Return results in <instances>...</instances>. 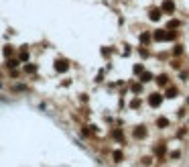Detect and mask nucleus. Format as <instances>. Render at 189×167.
Instances as JSON below:
<instances>
[{"label":"nucleus","instance_id":"obj_17","mask_svg":"<svg viewBox=\"0 0 189 167\" xmlns=\"http://www.w3.org/2000/svg\"><path fill=\"white\" fill-rule=\"evenodd\" d=\"M132 92H140V86L138 84H132Z\"/></svg>","mask_w":189,"mask_h":167},{"label":"nucleus","instance_id":"obj_6","mask_svg":"<svg viewBox=\"0 0 189 167\" xmlns=\"http://www.w3.org/2000/svg\"><path fill=\"white\" fill-rule=\"evenodd\" d=\"M154 153H156V155H159V157H163V155H165V147L161 145L159 149H154Z\"/></svg>","mask_w":189,"mask_h":167},{"label":"nucleus","instance_id":"obj_1","mask_svg":"<svg viewBox=\"0 0 189 167\" xmlns=\"http://www.w3.org/2000/svg\"><path fill=\"white\" fill-rule=\"evenodd\" d=\"M161 100H163V96H161V94H152V96L148 98L150 106H159V104H161Z\"/></svg>","mask_w":189,"mask_h":167},{"label":"nucleus","instance_id":"obj_12","mask_svg":"<svg viewBox=\"0 0 189 167\" xmlns=\"http://www.w3.org/2000/svg\"><path fill=\"white\" fill-rule=\"evenodd\" d=\"M167 124H169L167 118H159V126H167Z\"/></svg>","mask_w":189,"mask_h":167},{"label":"nucleus","instance_id":"obj_16","mask_svg":"<svg viewBox=\"0 0 189 167\" xmlns=\"http://www.w3.org/2000/svg\"><path fill=\"white\" fill-rule=\"evenodd\" d=\"M18 65V61H14V59H12V61H8V67H16Z\"/></svg>","mask_w":189,"mask_h":167},{"label":"nucleus","instance_id":"obj_7","mask_svg":"<svg viewBox=\"0 0 189 167\" xmlns=\"http://www.w3.org/2000/svg\"><path fill=\"white\" fill-rule=\"evenodd\" d=\"M138 106H140V100H138V98H134V100L130 102V108H138Z\"/></svg>","mask_w":189,"mask_h":167},{"label":"nucleus","instance_id":"obj_15","mask_svg":"<svg viewBox=\"0 0 189 167\" xmlns=\"http://www.w3.org/2000/svg\"><path fill=\"white\" fill-rule=\"evenodd\" d=\"M171 157H173V159H179V157H181V153H179V151H175V153H171Z\"/></svg>","mask_w":189,"mask_h":167},{"label":"nucleus","instance_id":"obj_9","mask_svg":"<svg viewBox=\"0 0 189 167\" xmlns=\"http://www.w3.org/2000/svg\"><path fill=\"white\" fill-rule=\"evenodd\" d=\"M114 159L116 161H122V151H114Z\"/></svg>","mask_w":189,"mask_h":167},{"label":"nucleus","instance_id":"obj_2","mask_svg":"<svg viewBox=\"0 0 189 167\" xmlns=\"http://www.w3.org/2000/svg\"><path fill=\"white\" fill-rule=\"evenodd\" d=\"M134 134H136V139H144V136H146V130H144V128H136Z\"/></svg>","mask_w":189,"mask_h":167},{"label":"nucleus","instance_id":"obj_4","mask_svg":"<svg viewBox=\"0 0 189 167\" xmlns=\"http://www.w3.org/2000/svg\"><path fill=\"white\" fill-rule=\"evenodd\" d=\"M156 82H159V86H167V75H159Z\"/></svg>","mask_w":189,"mask_h":167},{"label":"nucleus","instance_id":"obj_11","mask_svg":"<svg viewBox=\"0 0 189 167\" xmlns=\"http://www.w3.org/2000/svg\"><path fill=\"white\" fill-rule=\"evenodd\" d=\"M163 8H165V10H173V2H169V0H167V2L163 4Z\"/></svg>","mask_w":189,"mask_h":167},{"label":"nucleus","instance_id":"obj_5","mask_svg":"<svg viewBox=\"0 0 189 167\" xmlns=\"http://www.w3.org/2000/svg\"><path fill=\"white\" fill-rule=\"evenodd\" d=\"M112 136H114L116 141H122V139H124V136H122V132H120V130H114V132H112Z\"/></svg>","mask_w":189,"mask_h":167},{"label":"nucleus","instance_id":"obj_14","mask_svg":"<svg viewBox=\"0 0 189 167\" xmlns=\"http://www.w3.org/2000/svg\"><path fill=\"white\" fill-rule=\"evenodd\" d=\"M148 39H150V37H148V35H146V33H144V35H142V37H140V41H142V43H148Z\"/></svg>","mask_w":189,"mask_h":167},{"label":"nucleus","instance_id":"obj_13","mask_svg":"<svg viewBox=\"0 0 189 167\" xmlns=\"http://www.w3.org/2000/svg\"><path fill=\"white\" fill-rule=\"evenodd\" d=\"M150 78H152L150 73H144V75H142V82H150Z\"/></svg>","mask_w":189,"mask_h":167},{"label":"nucleus","instance_id":"obj_10","mask_svg":"<svg viewBox=\"0 0 189 167\" xmlns=\"http://www.w3.org/2000/svg\"><path fill=\"white\" fill-rule=\"evenodd\" d=\"M161 17V10H152L150 12V19H159Z\"/></svg>","mask_w":189,"mask_h":167},{"label":"nucleus","instance_id":"obj_3","mask_svg":"<svg viewBox=\"0 0 189 167\" xmlns=\"http://www.w3.org/2000/svg\"><path fill=\"white\" fill-rule=\"evenodd\" d=\"M175 96H177V90L175 88H169L167 90V98H175Z\"/></svg>","mask_w":189,"mask_h":167},{"label":"nucleus","instance_id":"obj_8","mask_svg":"<svg viewBox=\"0 0 189 167\" xmlns=\"http://www.w3.org/2000/svg\"><path fill=\"white\" fill-rule=\"evenodd\" d=\"M57 69H59V71H65V69H67V65H65V61H61V63H57Z\"/></svg>","mask_w":189,"mask_h":167}]
</instances>
